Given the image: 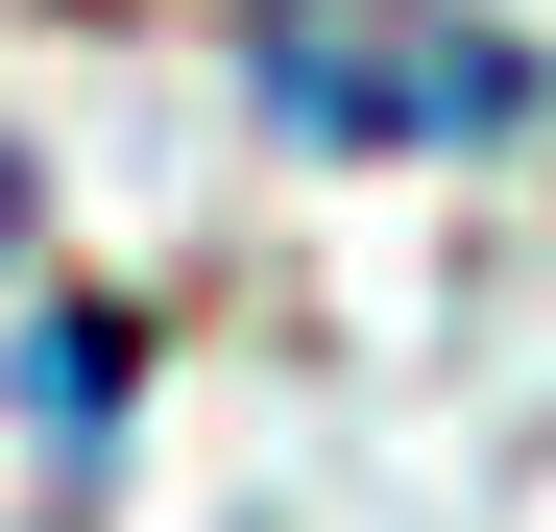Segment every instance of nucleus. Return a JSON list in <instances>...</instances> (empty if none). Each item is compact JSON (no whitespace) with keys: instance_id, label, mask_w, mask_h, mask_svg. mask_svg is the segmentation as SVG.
<instances>
[{"instance_id":"f03ea898","label":"nucleus","mask_w":556,"mask_h":532,"mask_svg":"<svg viewBox=\"0 0 556 532\" xmlns=\"http://www.w3.org/2000/svg\"><path fill=\"white\" fill-rule=\"evenodd\" d=\"M0 242H25V145H0Z\"/></svg>"},{"instance_id":"f257e3e1","label":"nucleus","mask_w":556,"mask_h":532,"mask_svg":"<svg viewBox=\"0 0 556 532\" xmlns=\"http://www.w3.org/2000/svg\"><path fill=\"white\" fill-rule=\"evenodd\" d=\"M242 98L291 145H508L556 73L484 0H242Z\"/></svg>"}]
</instances>
